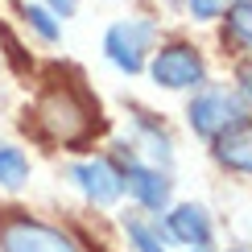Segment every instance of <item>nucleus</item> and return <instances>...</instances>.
I'll return each instance as SVG.
<instances>
[{
	"instance_id": "nucleus-11",
	"label": "nucleus",
	"mask_w": 252,
	"mask_h": 252,
	"mask_svg": "<svg viewBox=\"0 0 252 252\" xmlns=\"http://www.w3.org/2000/svg\"><path fill=\"white\" fill-rule=\"evenodd\" d=\"M124 232H128V240L136 244V252H170L165 240H161V227L145 223V219H136V215L124 219Z\"/></svg>"
},
{
	"instance_id": "nucleus-15",
	"label": "nucleus",
	"mask_w": 252,
	"mask_h": 252,
	"mask_svg": "<svg viewBox=\"0 0 252 252\" xmlns=\"http://www.w3.org/2000/svg\"><path fill=\"white\" fill-rule=\"evenodd\" d=\"M186 4H190V13H194L198 21H211V17H219L223 0H186Z\"/></svg>"
},
{
	"instance_id": "nucleus-6",
	"label": "nucleus",
	"mask_w": 252,
	"mask_h": 252,
	"mask_svg": "<svg viewBox=\"0 0 252 252\" xmlns=\"http://www.w3.org/2000/svg\"><path fill=\"white\" fill-rule=\"evenodd\" d=\"M70 178H75V182H79V190L87 194L91 203H99V207L116 203V198L124 194V178H120V170H116L112 161H103V157L70 165Z\"/></svg>"
},
{
	"instance_id": "nucleus-14",
	"label": "nucleus",
	"mask_w": 252,
	"mask_h": 252,
	"mask_svg": "<svg viewBox=\"0 0 252 252\" xmlns=\"http://www.w3.org/2000/svg\"><path fill=\"white\" fill-rule=\"evenodd\" d=\"M141 141L149 145V153H153L161 165H170V161H174V149H170V141H165V132H157L153 124H145V120H141Z\"/></svg>"
},
{
	"instance_id": "nucleus-10",
	"label": "nucleus",
	"mask_w": 252,
	"mask_h": 252,
	"mask_svg": "<svg viewBox=\"0 0 252 252\" xmlns=\"http://www.w3.org/2000/svg\"><path fill=\"white\" fill-rule=\"evenodd\" d=\"M223 37L236 50H252V0H236L223 17Z\"/></svg>"
},
{
	"instance_id": "nucleus-17",
	"label": "nucleus",
	"mask_w": 252,
	"mask_h": 252,
	"mask_svg": "<svg viewBox=\"0 0 252 252\" xmlns=\"http://www.w3.org/2000/svg\"><path fill=\"white\" fill-rule=\"evenodd\" d=\"M240 95L252 103V66H240Z\"/></svg>"
},
{
	"instance_id": "nucleus-8",
	"label": "nucleus",
	"mask_w": 252,
	"mask_h": 252,
	"mask_svg": "<svg viewBox=\"0 0 252 252\" xmlns=\"http://www.w3.org/2000/svg\"><path fill=\"white\" fill-rule=\"evenodd\" d=\"M165 223H170V236L174 240H182V244H190V248H211V219H207L203 207H194V203H182V207H174L170 215H165Z\"/></svg>"
},
{
	"instance_id": "nucleus-1",
	"label": "nucleus",
	"mask_w": 252,
	"mask_h": 252,
	"mask_svg": "<svg viewBox=\"0 0 252 252\" xmlns=\"http://www.w3.org/2000/svg\"><path fill=\"white\" fill-rule=\"evenodd\" d=\"M37 124L46 128L54 141L62 145H83L95 128V112L91 103L83 99V91H75L70 83H54L37 95V108H33Z\"/></svg>"
},
{
	"instance_id": "nucleus-7",
	"label": "nucleus",
	"mask_w": 252,
	"mask_h": 252,
	"mask_svg": "<svg viewBox=\"0 0 252 252\" xmlns=\"http://www.w3.org/2000/svg\"><path fill=\"white\" fill-rule=\"evenodd\" d=\"M120 178H124V186H128V194L141 207H149V211H161V207L170 203V178H165L161 170H149V165L132 161Z\"/></svg>"
},
{
	"instance_id": "nucleus-4",
	"label": "nucleus",
	"mask_w": 252,
	"mask_h": 252,
	"mask_svg": "<svg viewBox=\"0 0 252 252\" xmlns=\"http://www.w3.org/2000/svg\"><path fill=\"white\" fill-rule=\"evenodd\" d=\"M0 248L4 252H79L62 232L37 223L29 215H13L0 223Z\"/></svg>"
},
{
	"instance_id": "nucleus-9",
	"label": "nucleus",
	"mask_w": 252,
	"mask_h": 252,
	"mask_svg": "<svg viewBox=\"0 0 252 252\" xmlns=\"http://www.w3.org/2000/svg\"><path fill=\"white\" fill-rule=\"evenodd\" d=\"M215 157L227 170L252 174V124H240V128H227L223 136H215Z\"/></svg>"
},
{
	"instance_id": "nucleus-12",
	"label": "nucleus",
	"mask_w": 252,
	"mask_h": 252,
	"mask_svg": "<svg viewBox=\"0 0 252 252\" xmlns=\"http://www.w3.org/2000/svg\"><path fill=\"white\" fill-rule=\"evenodd\" d=\"M29 178V161L21 149H8V145H0V186H21Z\"/></svg>"
},
{
	"instance_id": "nucleus-3",
	"label": "nucleus",
	"mask_w": 252,
	"mask_h": 252,
	"mask_svg": "<svg viewBox=\"0 0 252 252\" xmlns=\"http://www.w3.org/2000/svg\"><path fill=\"white\" fill-rule=\"evenodd\" d=\"M149 70H153V79L161 83V87H170V91L203 87V79H207V66H203V58H198V50H194V46H186V41L161 46Z\"/></svg>"
},
{
	"instance_id": "nucleus-18",
	"label": "nucleus",
	"mask_w": 252,
	"mask_h": 252,
	"mask_svg": "<svg viewBox=\"0 0 252 252\" xmlns=\"http://www.w3.org/2000/svg\"><path fill=\"white\" fill-rule=\"evenodd\" d=\"M203 252H207V248H203Z\"/></svg>"
},
{
	"instance_id": "nucleus-16",
	"label": "nucleus",
	"mask_w": 252,
	"mask_h": 252,
	"mask_svg": "<svg viewBox=\"0 0 252 252\" xmlns=\"http://www.w3.org/2000/svg\"><path fill=\"white\" fill-rule=\"evenodd\" d=\"M46 8L54 17H75V8H79V0H46Z\"/></svg>"
},
{
	"instance_id": "nucleus-5",
	"label": "nucleus",
	"mask_w": 252,
	"mask_h": 252,
	"mask_svg": "<svg viewBox=\"0 0 252 252\" xmlns=\"http://www.w3.org/2000/svg\"><path fill=\"white\" fill-rule=\"evenodd\" d=\"M240 124H248V116H244V108L227 95V91H219V87H211V91H203L194 103H190V128L198 132V136H223L227 128H240Z\"/></svg>"
},
{
	"instance_id": "nucleus-13",
	"label": "nucleus",
	"mask_w": 252,
	"mask_h": 252,
	"mask_svg": "<svg viewBox=\"0 0 252 252\" xmlns=\"http://www.w3.org/2000/svg\"><path fill=\"white\" fill-rule=\"evenodd\" d=\"M21 17H25V25H33L46 41H58L62 25L54 21V13H50V8H41V4H21Z\"/></svg>"
},
{
	"instance_id": "nucleus-2",
	"label": "nucleus",
	"mask_w": 252,
	"mask_h": 252,
	"mask_svg": "<svg viewBox=\"0 0 252 252\" xmlns=\"http://www.w3.org/2000/svg\"><path fill=\"white\" fill-rule=\"evenodd\" d=\"M153 41V21H141V17H128V21H116L103 37V54H108L124 75H136L145 66V50Z\"/></svg>"
}]
</instances>
